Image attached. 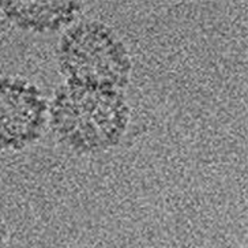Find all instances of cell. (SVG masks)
I'll list each match as a JSON object with an SVG mask.
<instances>
[{"label":"cell","instance_id":"cell-1","mask_svg":"<svg viewBox=\"0 0 248 248\" xmlns=\"http://www.w3.org/2000/svg\"><path fill=\"white\" fill-rule=\"evenodd\" d=\"M131 119L122 90L66 82L48 104V125L59 143L78 154L116 147Z\"/></svg>","mask_w":248,"mask_h":248},{"label":"cell","instance_id":"cell-3","mask_svg":"<svg viewBox=\"0 0 248 248\" xmlns=\"http://www.w3.org/2000/svg\"><path fill=\"white\" fill-rule=\"evenodd\" d=\"M48 104L30 80L0 77V150L21 152L41 138Z\"/></svg>","mask_w":248,"mask_h":248},{"label":"cell","instance_id":"cell-4","mask_svg":"<svg viewBox=\"0 0 248 248\" xmlns=\"http://www.w3.org/2000/svg\"><path fill=\"white\" fill-rule=\"evenodd\" d=\"M0 10L18 29L37 34H51L62 29H68L74 25L77 16L82 11V3L71 0H13L0 1Z\"/></svg>","mask_w":248,"mask_h":248},{"label":"cell","instance_id":"cell-2","mask_svg":"<svg viewBox=\"0 0 248 248\" xmlns=\"http://www.w3.org/2000/svg\"><path fill=\"white\" fill-rule=\"evenodd\" d=\"M58 64L66 82L122 90L132 75L128 48L107 23L82 21L64 30Z\"/></svg>","mask_w":248,"mask_h":248},{"label":"cell","instance_id":"cell-5","mask_svg":"<svg viewBox=\"0 0 248 248\" xmlns=\"http://www.w3.org/2000/svg\"><path fill=\"white\" fill-rule=\"evenodd\" d=\"M6 236H7V231H6V224L0 216V248H4L6 246Z\"/></svg>","mask_w":248,"mask_h":248}]
</instances>
